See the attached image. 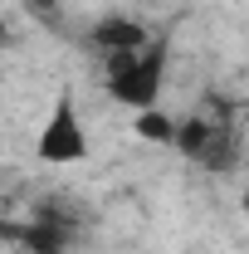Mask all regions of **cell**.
<instances>
[{
    "label": "cell",
    "mask_w": 249,
    "mask_h": 254,
    "mask_svg": "<svg viewBox=\"0 0 249 254\" xmlns=\"http://www.w3.org/2000/svg\"><path fill=\"white\" fill-rule=\"evenodd\" d=\"M103 73H108L113 103H123V108H132V113L156 108V103H161V88H166V44L152 39L147 49L108 54V59H103Z\"/></svg>",
    "instance_id": "obj_1"
},
{
    "label": "cell",
    "mask_w": 249,
    "mask_h": 254,
    "mask_svg": "<svg viewBox=\"0 0 249 254\" xmlns=\"http://www.w3.org/2000/svg\"><path fill=\"white\" fill-rule=\"evenodd\" d=\"M34 157L44 161V166H78V161H88V127H83V113H78V103H73L68 88L54 98L49 118L39 127Z\"/></svg>",
    "instance_id": "obj_2"
},
{
    "label": "cell",
    "mask_w": 249,
    "mask_h": 254,
    "mask_svg": "<svg viewBox=\"0 0 249 254\" xmlns=\"http://www.w3.org/2000/svg\"><path fill=\"white\" fill-rule=\"evenodd\" d=\"M88 44H93L103 59H108V54H132V49H147V44H152V30H147L137 15H127V10H108V15L93 20Z\"/></svg>",
    "instance_id": "obj_3"
},
{
    "label": "cell",
    "mask_w": 249,
    "mask_h": 254,
    "mask_svg": "<svg viewBox=\"0 0 249 254\" xmlns=\"http://www.w3.org/2000/svg\"><path fill=\"white\" fill-rule=\"evenodd\" d=\"M132 132H137L142 142H152V147H171V142H176V118L156 103V108L132 113Z\"/></svg>",
    "instance_id": "obj_4"
},
{
    "label": "cell",
    "mask_w": 249,
    "mask_h": 254,
    "mask_svg": "<svg viewBox=\"0 0 249 254\" xmlns=\"http://www.w3.org/2000/svg\"><path fill=\"white\" fill-rule=\"evenodd\" d=\"M240 215H245V220H249V186L240 190Z\"/></svg>",
    "instance_id": "obj_5"
},
{
    "label": "cell",
    "mask_w": 249,
    "mask_h": 254,
    "mask_svg": "<svg viewBox=\"0 0 249 254\" xmlns=\"http://www.w3.org/2000/svg\"><path fill=\"white\" fill-rule=\"evenodd\" d=\"M30 5H39V10H54V0H30Z\"/></svg>",
    "instance_id": "obj_6"
},
{
    "label": "cell",
    "mask_w": 249,
    "mask_h": 254,
    "mask_svg": "<svg viewBox=\"0 0 249 254\" xmlns=\"http://www.w3.org/2000/svg\"><path fill=\"white\" fill-rule=\"evenodd\" d=\"M5 39H10V30H5V20H0V49H5Z\"/></svg>",
    "instance_id": "obj_7"
},
{
    "label": "cell",
    "mask_w": 249,
    "mask_h": 254,
    "mask_svg": "<svg viewBox=\"0 0 249 254\" xmlns=\"http://www.w3.org/2000/svg\"><path fill=\"white\" fill-rule=\"evenodd\" d=\"M161 5H171V0H161Z\"/></svg>",
    "instance_id": "obj_8"
}]
</instances>
